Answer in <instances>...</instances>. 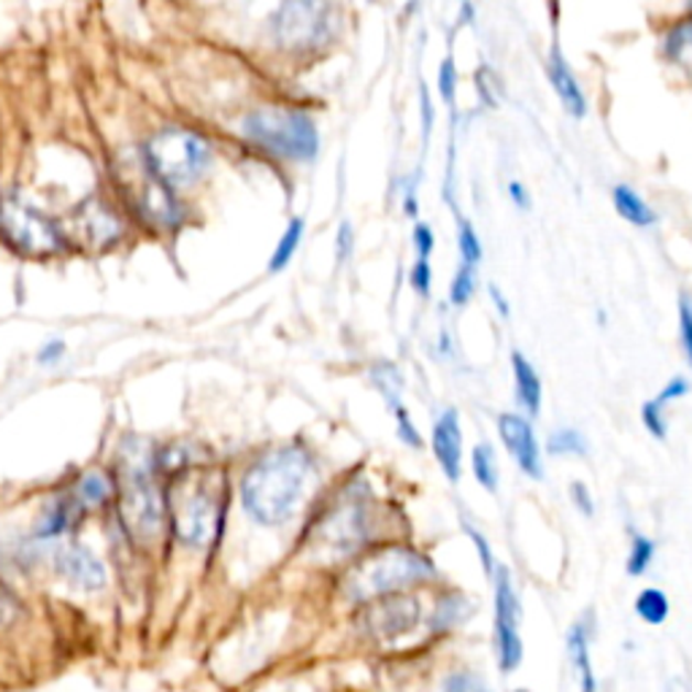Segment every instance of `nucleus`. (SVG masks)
Here are the masks:
<instances>
[{
	"mask_svg": "<svg viewBox=\"0 0 692 692\" xmlns=\"http://www.w3.org/2000/svg\"><path fill=\"white\" fill-rule=\"evenodd\" d=\"M309 476H312V457L301 446L268 452L244 476V511L260 525L288 522L306 493Z\"/></svg>",
	"mask_w": 692,
	"mask_h": 692,
	"instance_id": "f257e3e1",
	"label": "nucleus"
},
{
	"mask_svg": "<svg viewBox=\"0 0 692 692\" xmlns=\"http://www.w3.org/2000/svg\"><path fill=\"white\" fill-rule=\"evenodd\" d=\"M119 504H122V522L128 525L130 533L139 539L158 536L165 517V495L154 468V455L144 444L122 450Z\"/></svg>",
	"mask_w": 692,
	"mask_h": 692,
	"instance_id": "f03ea898",
	"label": "nucleus"
},
{
	"mask_svg": "<svg viewBox=\"0 0 692 692\" xmlns=\"http://www.w3.org/2000/svg\"><path fill=\"white\" fill-rule=\"evenodd\" d=\"M435 576L433 563L422 558L414 549L390 547L363 560L349 579H346V595L355 601H374L385 595L401 593L414 584L431 582Z\"/></svg>",
	"mask_w": 692,
	"mask_h": 692,
	"instance_id": "7ed1b4c3",
	"label": "nucleus"
},
{
	"mask_svg": "<svg viewBox=\"0 0 692 692\" xmlns=\"http://www.w3.org/2000/svg\"><path fill=\"white\" fill-rule=\"evenodd\" d=\"M244 136L252 144L288 160H312L317 154V128L306 115L282 109H260L244 119Z\"/></svg>",
	"mask_w": 692,
	"mask_h": 692,
	"instance_id": "20e7f679",
	"label": "nucleus"
},
{
	"mask_svg": "<svg viewBox=\"0 0 692 692\" xmlns=\"http://www.w3.org/2000/svg\"><path fill=\"white\" fill-rule=\"evenodd\" d=\"M147 163L165 187H187L208 165V144L190 130H163L147 144Z\"/></svg>",
	"mask_w": 692,
	"mask_h": 692,
	"instance_id": "39448f33",
	"label": "nucleus"
},
{
	"mask_svg": "<svg viewBox=\"0 0 692 692\" xmlns=\"http://www.w3.org/2000/svg\"><path fill=\"white\" fill-rule=\"evenodd\" d=\"M0 236L28 258H50L63 249L57 225L17 198L0 201Z\"/></svg>",
	"mask_w": 692,
	"mask_h": 692,
	"instance_id": "423d86ee",
	"label": "nucleus"
},
{
	"mask_svg": "<svg viewBox=\"0 0 692 692\" xmlns=\"http://www.w3.org/2000/svg\"><path fill=\"white\" fill-rule=\"evenodd\" d=\"M273 35L288 50H312L333 33V6L327 0H282L273 14Z\"/></svg>",
	"mask_w": 692,
	"mask_h": 692,
	"instance_id": "0eeeda50",
	"label": "nucleus"
},
{
	"mask_svg": "<svg viewBox=\"0 0 692 692\" xmlns=\"http://www.w3.org/2000/svg\"><path fill=\"white\" fill-rule=\"evenodd\" d=\"M173 533L182 544L201 549L219 539L225 528V504L219 495L195 490L171 506Z\"/></svg>",
	"mask_w": 692,
	"mask_h": 692,
	"instance_id": "6e6552de",
	"label": "nucleus"
},
{
	"mask_svg": "<svg viewBox=\"0 0 692 692\" xmlns=\"http://www.w3.org/2000/svg\"><path fill=\"white\" fill-rule=\"evenodd\" d=\"M495 652L504 673L517 671L522 663V638H519V598L511 574L498 565L495 569Z\"/></svg>",
	"mask_w": 692,
	"mask_h": 692,
	"instance_id": "1a4fd4ad",
	"label": "nucleus"
},
{
	"mask_svg": "<svg viewBox=\"0 0 692 692\" xmlns=\"http://www.w3.org/2000/svg\"><path fill=\"white\" fill-rule=\"evenodd\" d=\"M366 536L368 517L360 500H346L342 506H333L317 525V541L333 554L355 552Z\"/></svg>",
	"mask_w": 692,
	"mask_h": 692,
	"instance_id": "9d476101",
	"label": "nucleus"
},
{
	"mask_svg": "<svg viewBox=\"0 0 692 692\" xmlns=\"http://www.w3.org/2000/svg\"><path fill=\"white\" fill-rule=\"evenodd\" d=\"M498 433L506 452H509V455L515 457V463L519 465V471H522L525 476H530V479H541V476H544V468H541V450L528 417L506 411V414L498 417Z\"/></svg>",
	"mask_w": 692,
	"mask_h": 692,
	"instance_id": "9b49d317",
	"label": "nucleus"
},
{
	"mask_svg": "<svg viewBox=\"0 0 692 692\" xmlns=\"http://www.w3.org/2000/svg\"><path fill=\"white\" fill-rule=\"evenodd\" d=\"M417 617H420V608L417 601L409 595H385V601H379L371 608V617H368V628L376 638H398L409 634L414 628Z\"/></svg>",
	"mask_w": 692,
	"mask_h": 692,
	"instance_id": "f8f14e48",
	"label": "nucleus"
},
{
	"mask_svg": "<svg viewBox=\"0 0 692 692\" xmlns=\"http://www.w3.org/2000/svg\"><path fill=\"white\" fill-rule=\"evenodd\" d=\"M433 455L450 482L461 479L463 471V433L457 411L446 409L433 425Z\"/></svg>",
	"mask_w": 692,
	"mask_h": 692,
	"instance_id": "ddd939ff",
	"label": "nucleus"
},
{
	"mask_svg": "<svg viewBox=\"0 0 692 692\" xmlns=\"http://www.w3.org/2000/svg\"><path fill=\"white\" fill-rule=\"evenodd\" d=\"M60 574L79 590H100L106 584V569L87 547L63 549L57 558Z\"/></svg>",
	"mask_w": 692,
	"mask_h": 692,
	"instance_id": "4468645a",
	"label": "nucleus"
},
{
	"mask_svg": "<svg viewBox=\"0 0 692 692\" xmlns=\"http://www.w3.org/2000/svg\"><path fill=\"white\" fill-rule=\"evenodd\" d=\"M547 71H549V82H552V87H554V95L560 98L563 109L576 119H582L584 115H587V98H584V89L579 87V79L574 76V71L569 68V60L563 57V52L552 50Z\"/></svg>",
	"mask_w": 692,
	"mask_h": 692,
	"instance_id": "2eb2a0df",
	"label": "nucleus"
},
{
	"mask_svg": "<svg viewBox=\"0 0 692 692\" xmlns=\"http://www.w3.org/2000/svg\"><path fill=\"white\" fill-rule=\"evenodd\" d=\"M85 511L87 509L82 506V500L76 498V493L55 498L50 506H46L44 515H41L35 536H39V539H60V536H65L68 530H74L76 525H79V519Z\"/></svg>",
	"mask_w": 692,
	"mask_h": 692,
	"instance_id": "dca6fc26",
	"label": "nucleus"
},
{
	"mask_svg": "<svg viewBox=\"0 0 692 692\" xmlns=\"http://www.w3.org/2000/svg\"><path fill=\"white\" fill-rule=\"evenodd\" d=\"M511 374H515L517 403L522 406L528 417H539L541 396H544V390H541V379H539V374H536L533 363H530L519 349L511 352Z\"/></svg>",
	"mask_w": 692,
	"mask_h": 692,
	"instance_id": "f3484780",
	"label": "nucleus"
},
{
	"mask_svg": "<svg viewBox=\"0 0 692 692\" xmlns=\"http://www.w3.org/2000/svg\"><path fill=\"white\" fill-rule=\"evenodd\" d=\"M565 644H569V655H571V660H574L579 690L598 692V679H595L593 660H590V628L584 619L569 630V641Z\"/></svg>",
	"mask_w": 692,
	"mask_h": 692,
	"instance_id": "a211bd4d",
	"label": "nucleus"
},
{
	"mask_svg": "<svg viewBox=\"0 0 692 692\" xmlns=\"http://www.w3.org/2000/svg\"><path fill=\"white\" fill-rule=\"evenodd\" d=\"M612 201H614V208H617L619 217L625 219V223L636 225V228H652L655 223H658V214H655V208L649 206L647 201L641 198V195L636 193L630 184H617L612 193Z\"/></svg>",
	"mask_w": 692,
	"mask_h": 692,
	"instance_id": "6ab92c4d",
	"label": "nucleus"
},
{
	"mask_svg": "<svg viewBox=\"0 0 692 692\" xmlns=\"http://www.w3.org/2000/svg\"><path fill=\"white\" fill-rule=\"evenodd\" d=\"M74 493L85 509H98V506H106L115 498V485H111V479L104 471H89V474L82 476Z\"/></svg>",
	"mask_w": 692,
	"mask_h": 692,
	"instance_id": "aec40b11",
	"label": "nucleus"
},
{
	"mask_svg": "<svg viewBox=\"0 0 692 692\" xmlns=\"http://www.w3.org/2000/svg\"><path fill=\"white\" fill-rule=\"evenodd\" d=\"M668 612H671V604H668V595L660 587H647L638 593L636 614L641 617V623L663 625L668 619Z\"/></svg>",
	"mask_w": 692,
	"mask_h": 692,
	"instance_id": "412c9836",
	"label": "nucleus"
},
{
	"mask_svg": "<svg viewBox=\"0 0 692 692\" xmlns=\"http://www.w3.org/2000/svg\"><path fill=\"white\" fill-rule=\"evenodd\" d=\"M471 468H474L476 482L485 487L487 493L498 490V463H495V452L487 441L474 446V455H471Z\"/></svg>",
	"mask_w": 692,
	"mask_h": 692,
	"instance_id": "4be33fe9",
	"label": "nucleus"
},
{
	"mask_svg": "<svg viewBox=\"0 0 692 692\" xmlns=\"http://www.w3.org/2000/svg\"><path fill=\"white\" fill-rule=\"evenodd\" d=\"M301 238H303V219H292V223L288 225V230H284V236L279 238L277 249H273L271 262H268V271L277 273V271H282V268H288L292 255H295L298 247H301Z\"/></svg>",
	"mask_w": 692,
	"mask_h": 692,
	"instance_id": "5701e85b",
	"label": "nucleus"
},
{
	"mask_svg": "<svg viewBox=\"0 0 692 692\" xmlns=\"http://www.w3.org/2000/svg\"><path fill=\"white\" fill-rule=\"evenodd\" d=\"M666 55L671 57L673 63L692 68V20L679 22V25L668 33Z\"/></svg>",
	"mask_w": 692,
	"mask_h": 692,
	"instance_id": "b1692460",
	"label": "nucleus"
},
{
	"mask_svg": "<svg viewBox=\"0 0 692 692\" xmlns=\"http://www.w3.org/2000/svg\"><path fill=\"white\" fill-rule=\"evenodd\" d=\"M547 450L552 455H587V439L576 431V428H560L549 435Z\"/></svg>",
	"mask_w": 692,
	"mask_h": 692,
	"instance_id": "393cba45",
	"label": "nucleus"
},
{
	"mask_svg": "<svg viewBox=\"0 0 692 692\" xmlns=\"http://www.w3.org/2000/svg\"><path fill=\"white\" fill-rule=\"evenodd\" d=\"M652 560H655V541L647 539V536H641V533H634L625 571H628L630 576H644V571L652 565Z\"/></svg>",
	"mask_w": 692,
	"mask_h": 692,
	"instance_id": "a878e982",
	"label": "nucleus"
},
{
	"mask_svg": "<svg viewBox=\"0 0 692 692\" xmlns=\"http://www.w3.org/2000/svg\"><path fill=\"white\" fill-rule=\"evenodd\" d=\"M147 208L149 214H152L158 223L163 225H171L179 219V212H176V203H173V198L169 195V190H165V184H154L152 190L147 193Z\"/></svg>",
	"mask_w": 692,
	"mask_h": 692,
	"instance_id": "bb28decb",
	"label": "nucleus"
},
{
	"mask_svg": "<svg viewBox=\"0 0 692 692\" xmlns=\"http://www.w3.org/2000/svg\"><path fill=\"white\" fill-rule=\"evenodd\" d=\"M374 381H376V387H379L381 390V396L387 398V403L392 406V409H398V406H401V387H403V381H401V374L396 371V366H379L374 371Z\"/></svg>",
	"mask_w": 692,
	"mask_h": 692,
	"instance_id": "cd10ccee",
	"label": "nucleus"
},
{
	"mask_svg": "<svg viewBox=\"0 0 692 692\" xmlns=\"http://www.w3.org/2000/svg\"><path fill=\"white\" fill-rule=\"evenodd\" d=\"M457 247H461V258L465 266H479L482 262V241L476 236V228L468 219H461V228H457Z\"/></svg>",
	"mask_w": 692,
	"mask_h": 692,
	"instance_id": "c85d7f7f",
	"label": "nucleus"
},
{
	"mask_svg": "<svg viewBox=\"0 0 692 692\" xmlns=\"http://www.w3.org/2000/svg\"><path fill=\"white\" fill-rule=\"evenodd\" d=\"M474 290H476V273H474V266H463L457 268L455 279H452L450 284V301L455 303V306H465V303L474 298Z\"/></svg>",
	"mask_w": 692,
	"mask_h": 692,
	"instance_id": "c756f323",
	"label": "nucleus"
},
{
	"mask_svg": "<svg viewBox=\"0 0 692 692\" xmlns=\"http://www.w3.org/2000/svg\"><path fill=\"white\" fill-rule=\"evenodd\" d=\"M663 411H666V403L658 401V398H652V401H647L641 406V422H644V428L655 435V439H666L668 435V422H666Z\"/></svg>",
	"mask_w": 692,
	"mask_h": 692,
	"instance_id": "7c9ffc66",
	"label": "nucleus"
},
{
	"mask_svg": "<svg viewBox=\"0 0 692 692\" xmlns=\"http://www.w3.org/2000/svg\"><path fill=\"white\" fill-rule=\"evenodd\" d=\"M463 530H465V536H468V539L474 541V547H476V552H479V560H482V569H485V574L493 576L495 574V554H493L490 541H487L485 536H482L479 530L474 528V525H463Z\"/></svg>",
	"mask_w": 692,
	"mask_h": 692,
	"instance_id": "2f4dec72",
	"label": "nucleus"
},
{
	"mask_svg": "<svg viewBox=\"0 0 692 692\" xmlns=\"http://www.w3.org/2000/svg\"><path fill=\"white\" fill-rule=\"evenodd\" d=\"M679 333H682V349L692 368V301L682 295L679 301Z\"/></svg>",
	"mask_w": 692,
	"mask_h": 692,
	"instance_id": "473e14b6",
	"label": "nucleus"
},
{
	"mask_svg": "<svg viewBox=\"0 0 692 692\" xmlns=\"http://www.w3.org/2000/svg\"><path fill=\"white\" fill-rule=\"evenodd\" d=\"M439 93L446 104H455V93H457V68L452 63V57H446L439 68Z\"/></svg>",
	"mask_w": 692,
	"mask_h": 692,
	"instance_id": "72a5a7b5",
	"label": "nucleus"
},
{
	"mask_svg": "<svg viewBox=\"0 0 692 692\" xmlns=\"http://www.w3.org/2000/svg\"><path fill=\"white\" fill-rule=\"evenodd\" d=\"M392 411H396V420H398V439H401L406 446H411V450H420L422 439H420V433H417L414 422H411L409 411H406L403 406H398V409H392Z\"/></svg>",
	"mask_w": 692,
	"mask_h": 692,
	"instance_id": "f704fd0d",
	"label": "nucleus"
},
{
	"mask_svg": "<svg viewBox=\"0 0 692 692\" xmlns=\"http://www.w3.org/2000/svg\"><path fill=\"white\" fill-rule=\"evenodd\" d=\"M433 284V271H431V262L417 258L414 268H411V288H414L420 295H428Z\"/></svg>",
	"mask_w": 692,
	"mask_h": 692,
	"instance_id": "c9c22d12",
	"label": "nucleus"
},
{
	"mask_svg": "<svg viewBox=\"0 0 692 692\" xmlns=\"http://www.w3.org/2000/svg\"><path fill=\"white\" fill-rule=\"evenodd\" d=\"M571 500H574V506L579 511H582L584 517L595 515V500H593V495H590L584 482H574V485H571Z\"/></svg>",
	"mask_w": 692,
	"mask_h": 692,
	"instance_id": "e433bc0d",
	"label": "nucleus"
},
{
	"mask_svg": "<svg viewBox=\"0 0 692 692\" xmlns=\"http://www.w3.org/2000/svg\"><path fill=\"white\" fill-rule=\"evenodd\" d=\"M433 247H435V236L433 230L428 228V225H417L414 228V249H417V258L428 260L433 255Z\"/></svg>",
	"mask_w": 692,
	"mask_h": 692,
	"instance_id": "4c0bfd02",
	"label": "nucleus"
},
{
	"mask_svg": "<svg viewBox=\"0 0 692 692\" xmlns=\"http://www.w3.org/2000/svg\"><path fill=\"white\" fill-rule=\"evenodd\" d=\"M688 392H690L688 379H684V376H673V379L668 381V385L663 387V390L658 392V401H663V403L668 406L671 401H677V398L688 396Z\"/></svg>",
	"mask_w": 692,
	"mask_h": 692,
	"instance_id": "58836bf2",
	"label": "nucleus"
},
{
	"mask_svg": "<svg viewBox=\"0 0 692 692\" xmlns=\"http://www.w3.org/2000/svg\"><path fill=\"white\" fill-rule=\"evenodd\" d=\"M63 355H65V344L57 338V342H46L44 346H41L35 360H39L41 366H55V363L63 360Z\"/></svg>",
	"mask_w": 692,
	"mask_h": 692,
	"instance_id": "ea45409f",
	"label": "nucleus"
},
{
	"mask_svg": "<svg viewBox=\"0 0 692 692\" xmlns=\"http://www.w3.org/2000/svg\"><path fill=\"white\" fill-rule=\"evenodd\" d=\"M352 247H355V233H352V225L344 223L342 230L336 236V249H338V260H346L352 255Z\"/></svg>",
	"mask_w": 692,
	"mask_h": 692,
	"instance_id": "a19ab883",
	"label": "nucleus"
},
{
	"mask_svg": "<svg viewBox=\"0 0 692 692\" xmlns=\"http://www.w3.org/2000/svg\"><path fill=\"white\" fill-rule=\"evenodd\" d=\"M509 195H511V203H515L519 212H530V208H533V201H530L528 187H525L522 182H511Z\"/></svg>",
	"mask_w": 692,
	"mask_h": 692,
	"instance_id": "79ce46f5",
	"label": "nucleus"
},
{
	"mask_svg": "<svg viewBox=\"0 0 692 692\" xmlns=\"http://www.w3.org/2000/svg\"><path fill=\"white\" fill-rule=\"evenodd\" d=\"M420 98H422V128H425V139H428L433 128V104H431V95H428L425 85H422L420 89Z\"/></svg>",
	"mask_w": 692,
	"mask_h": 692,
	"instance_id": "37998d69",
	"label": "nucleus"
},
{
	"mask_svg": "<svg viewBox=\"0 0 692 692\" xmlns=\"http://www.w3.org/2000/svg\"><path fill=\"white\" fill-rule=\"evenodd\" d=\"M490 298H493V303H495V309H498V314L504 320H509V314H511V306H509V301H506L504 298V292H500L498 288H495V284H490Z\"/></svg>",
	"mask_w": 692,
	"mask_h": 692,
	"instance_id": "c03bdc74",
	"label": "nucleus"
},
{
	"mask_svg": "<svg viewBox=\"0 0 692 692\" xmlns=\"http://www.w3.org/2000/svg\"><path fill=\"white\" fill-rule=\"evenodd\" d=\"M14 606H17L14 598H11V595L3 590V584H0V619H3V623L6 619H11V614H14Z\"/></svg>",
	"mask_w": 692,
	"mask_h": 692,
	"instance_id": "a18cd8bd",
	"label": "nucleus"
},
{
	"mask_svg": "<svg viewBox=\"0 0 692 692\" xmlns=\"http://www.w3.org/2000/svg\"><path fill=\"white\" fill-rule=\"evenodd\" d=\"M515 692H528V690H515Z\"/></svg>",
	"mask_w": 692,
	"mask_h": 692,
	"instance_id": "49530a36",
	"label": "nucleus"
}]
</instances>
